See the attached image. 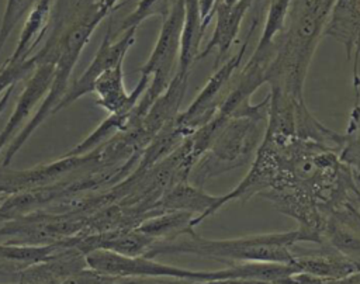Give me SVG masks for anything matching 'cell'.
I'll return each mask as SVG.
<instances>
[{
	"instance_id": "cell-31",
	"label": "cell",
	"mask_w": 360,
	"mask_h": 284,
	"mask_svg": "<svg viewBox=\"0 0 360 284\" xmlns=\"http://www.w3.org/2000/svg\"><path fill=\"white\" fill-rule=\"evenodd\" d=\"M120 0H101V3H103V7L105 8V11L110 14L111 11H112V8L117 6V3H118Z\"/></svg>"
},
{
	"instance_id": "cell-11",
	"label": "cell",
	"mask_w": 360,
	"mask_h": 284,
	"mask_svg": "<svg viewBox=\"0 0 360 284\" xmlns=\"http://www.w3.org/2000/svg\"><path fill=\"white\" fill-rule=\"evenodd\" d=\"M321 245L360 263V208L347 201L326 215L321 228Z\"/></svg>"
},
{
	"instance_id": "cell-20",
	"label": "cell",
	"mask_w": 360,
	"mask_h": 284,
	"mask_svg": "<svg viewBox=\"0 0 360 284\" xmlns=\"http://www.w3.org/2000/svg\"><path fill=\"white\" fill-rule=\"evenodd\" d=\"M51 6L52 0H35L25 18L18 42L6 63L13 65L25 60L31 56L32 49L37 48L39 41L45 35V30L49 21Z\"/></svg>"
},
{
	"instance_id": "cell-27",
	"label": "cell",
	"mask_w": 360,
	"mask_h": 284,
	"mask_svg": "<svg viewBox=\"0 0 360 284\" xmlns=\"http://www.w3.org/2000/svg\"><path fill=\"white\" fill-rule=\"evenodd\" d=\"M128 278L110 276L94 269L86 267L79 273L68 277L60 284H127Z\"/></svg>"
},
{
	"instance_id": "cell-35",
	"label": "cell",
	"mask_w": 360,
	"mask_h": 284,
	"mask_svg": "<svg viewBox=\"0 0 360 284\" xmlns=\"http://www.w3.org/2000/svg\"><path fill=\"white\" fill-rule=\"evenodd\" d=\"M271 1H273V0H266V3H267V6H269V4H270V3H271Z\"/></svg>"
},
{
	"instance_id": "cell-28",
	"label": "cell",
	"mask_w": 360,
	"mask_h": 284,
	"mask_svg": "<svg viewBox=\"0 0 360 284\" xmlns=\"http://www.w3.org/2000/svg\"><path fill=\"white\" fill-rule=\"evenodd\" d=\"M292 284H360V270L339 278H318L304 273L292 274Z\"/></svg>"
},
{
	"instance_id": "cell-10",
	"label": "cell",
	"mask_w": 360,
	"mask_h": 284,
	"mask_svg": "<svg viewBox=\"0 0 360 284\" xmlns=\"http://www.w3.org/2000/svg\"><path fill=\"white\" fill-rule=\"evenodd\" d=\"M55 72V53L52 49L46 48L44 52L38 53L37 69L34 75L25 84V89L20 94L14 111L0 131V152L10 142L15 131L20 128L22 121L30 115L32 108L38 104L42 96L49 90L51 82Z\"/></svg>"
},
{
	"instance_id": "cell-34",
	"label": "cell",
	"mask_w": 360,
	"mask_h": 284,
	"mask_svg": "<svg viewBox=\"0 0 360 284\" xmlns=\"http://www.w3.org/2000/svg\"><path fill=\"white\" fill-rule=\"evenodd\" d=\"M4 195H6V194H3V193H0V201H1V200H3V197H4Z\"/></svg>"
},
{
	"instance_id": "cell-7",
	"label": "cell",
	"mask_w": 360,
	"mask_h": 284,
	"mask_svg": "<svg viewBox=\"0 0 360 284\" xmlns=\"http://www.w3.org/2000/svg\"><path fill=\"white\" fill-rule=\"evenodd\" d=\"M264 18V11L255 8L253 18L250 21L249 30L243 38L240 49L226 59L217 70L215 73L207 80L201 91L197 94V97L190 103L186 111L179 112V115L174 120L176 127L183 131L186 136L191 135L201 127H204L207 122H210L218 112L219 105L222 104L224 98L231 90L229 82L236 72V69L240 66L243 56L246 53V49L250 44V39L253 37V32L256 31L257 25Z\"/></svg>"
},
{
	"instance_id": "cell-25",
	"label": "cell",
	"mask_w": 360,
	"mask_h": 284,
	"mask_svg": "<svg viewBox=\"0 0 360 284\" xmlns=\"http://www.w3.org/2000/svg\"><path fill=\"white\" fill-rule=\"evenodd\" d=\"M34 3L35 0H6V8L0 24V52L3 51L15 25L31 10Z\"/></svg>"
},
{
	"instance_id": "cell-3",
	"label": "cell",
	"mask_w": 360,
	"mask_h": 284,
	"mask_svg": "<svg viewBox=\"0 0 360 284\" xmlns=\"http://www.w3.org/2000/svg\"><path fill=\"white\" fill-rule=\"evenodd\" d=\"M305 242L321 245V236L302 226L288 232L256 233L231 239H207L193 231L176 240L155 243L143 256L155 259L159 254H193L228 264L238 262L291 264L294 260L291 247Z\"/></svg>"
},
{
	"instance_id": "cell-2",
	"label": "cell",
	"mask_w": 360,
	"mask_h": 284,
	"mask_svg": "<svg viewBox=\"0 0 360 284\" xmlns=\"http://www.w3.org/2000/svg\"><path fill=\"white\" fill-rule=\"evenodd\" d=\"M333 3L335 0L290 1L283 27L273 39V56L264 73L271 91L304 101V83Z\"/></svg>"
},
{
	"instance_id": "cell-5",
	"label": "cell",
	"mask_w": 360,
	"mask_h": 284,
	"mask_svg": "<svg viewBox=\"0 0 360 284\" xmlns=\"http://www.w3.org/2000/svg\"><path fill=\"white\" fill-rule=\"evenodd\" d=\"M108 13L103 7L101 0H79L77 13L72 17L73 20L62 30L58 41L49 39L46 48L52 49L55 53V72L51 82L49 90L41 105L38 107L35 115L27 122V125L18 132V135L7 146L4 156L1 159V166L8 167L15 153L28 141L34 131L51 115L53 114L56 105L65 96L68 90L69 77L73 67L87 45L90 37L93 35L97 25L105 18Z\"/></svg>"
},
{
	"instance_id": "cell-21",
	"label": "cell",
	"mask_w": 360,
	"mask_h": 284,
	"mask_svg": "<svg viewBox=\"0 0 360 284\" xmlns=\"http://www.w3.org/2000/svg\"><path fill=\"white\" fill-rule=\"evenodd\" d=\"M204 31L200 0H184V27L176 72L190 73V69L200 52Z\"/></svg>"
},
{
	"instance_id": "cell-12",
	"label": "cell",
	"mask_w": 360,
	"mask_h": 284,
	"mask_svg": "<svg viewBox=\"0 0 360 284\" xmlns=\"http://www.w3.org/2000/svg\"><path fill=\"white\" fill-rule=\"evenodd\" d=\"M323 37H332L345 46L346 58L354 56L353 76L356 103H359V59H360V0H335L326 25L323 28Z\"/></svg>"
},
{
	"instance_id": "cell-9",
	"label": "cell",
	"mask_w": 360,
	"mask_h": 284,
	"mask_svg": "<svg viewBox=\"0 0 360 284\" xmlns=\"http://www.w3.org/2000/svg\"><path fill=\"white\" fill-rule=\"evenodd\" d=\"M135 35H136V28H128L127 31L122 32L121 38L112 42V28L111 24L107 28V32L93 58L90 65L86 67V70L82 73L80 77H77L73 84L66 90L65 96L56 105L55 112L66 108L80 97H83L87 93L93 91L94 82L100 75H103L105 70L110 67H114L117 63L124 62V58L129 48L135 44Z\"/></svg>"
},
{
	"instance_id": "cell-33",
	"label": "cell",
	"mask_w": 360,
	"mask_h": 284,
	"mask_svg": "<svg viewBox=\"0 0 360 284\" xmlns=\"http://www.w3.org/2000/svg\"><path fill=\"white\" fill-rule=\"evenodd\" d=\"M238 0H217V3H222V4H233Z\"/></svg>"
},
{
	"instance_id": "cell-24",
	"label": "cell",
	"mask_w": 360,
	"mask_h": 284,
	"mask_svg": "<svg viewBox=\"0 0 360 284\" xmlns=\"http://www.w3.org/2000/svg\"><path fill=\"white\" fill-rule=\"evenodd\" d=\"M174 1L176 0H139L134 11L128 14L118 25V31L124 32L132 27L138 28L139 24L149 17L160 15L165 18L170 13Z\"/></svg>"
},
{
	"instance_id": "cell-22",
	"label": "cell",
	"mask_w": 360,
	"mask_h": 284,
	"mask_svg": "<svg viewBox=\"0 0 360 284\" xmlns=\"http://www.w3.org/2000/svg\"><path fill=\"white\" fill-rule=\"evenodd\" d=\"M194 215L183 211H172L146 218L136 228L158 242H172L194 231Z\"/></svg>"
},
{
	"instance_id": "cell-26",
	"label": "cell",
	"mask_w": 360,
	"mask_h": 284,
	"mask_svg": "<svg viewBox=\"0 0 360 284\" xmlns=\"http://www.w3.org/2000/svg\"><path fill=\"white\" fill-rule=\"evenodd\" d=\"M37 62H38V53L13 65L4 63V66L0 69V93H3L10 86L15 84L27 73H30L37 66Z\"/></svg>"
},
{
	"instance_id": "cell-14",
	"label": "cell",
	"mask_w": 360,
	"mask_h": 284,
	"mask_svg": "<svg viewBox=\"0 0 360 284\" xmlns=\"http://www.w3.org/2000/svg\"><path fill=\"white\" fill-rule=\"evenodd\" d=\"M124 62L110 67L94 82L93 91L97 93V104L108 111V114H129L145 93L150 79L141 76L135 89L128 93L124 84Z\"/></svg>"
},
{
	"instance_id": "cell-15",
	"label": "cell",
	"mask_w": 360,
	"mask_h": 284,
	"mask_svg": "<svg viewBox=\"0 0 360 284\" xmlns=\"http://www.w3.org/2000/svg\"><path fill=\"white\" fill-rule=\"evenodd\" d=\"M86 267V254L77 247L66 243V246L52 259L28 266L14 273L11 277H14L17 284H60L68 277Z\"/></svg>"
},
{
	"instance_id": "cell-6",
	"label": "cell",
	"mask_w": 360,
	"mask_h": 284,
	"mask_svg": "<svg viewBox=\"0 0 360 284\" xmlns=\"http://www.w3.org/2000/svg\"><path fill=\"white\" fill-rule=\"evenodd\" d=\"M184 27V0H176L170 13L163 18L156 44L139 67L141 76L150 79L145 93L134 107L128 124H139L155 100L166 90L174 76V66L179 63L181 35Z\"/></svg>"
},
{
	"instance_id": "cell-17",
	"label": "cell",
	"mask_w": 360,
	"mask_h": 284,
	"mask_svg": "<svg viewBox=\"0 0 360 284\" xmlns=\"http://www.w3.org/2000/svg\"><path fill=\"white\" fill-rule=\"evenodd\" d=\"M292 266L298 273H304L318 278H339L360 270V263L354 262L326 245L319 249H302L294 245Z\"/></svg>"
},
{
	"instance_id": "cell-19",
	"label": "cell",
	"mask_w": 360,
	"mask_h": 284,
	"mask_svg": "<svg viewBox=\"0 0 360 284\" xmlns=\"http://www.w3.org/2000/svg\"><path fill=\"white\" fill-rule=\"evenodd\" d=\"M65 246V240H56L46 245L0 243V271L13 276L28 266L52 259Z\"/></svg>"
},
{
	"instance_id": "cell-16",
	"label": "cell",
	"mask_w": 360,
	"mask_h": 284,
	"mask_svg": "<svg viewBox=\"0 0 360 284\" xmlns=\"http://www.w3.org/2000/svg\"><path fill=\"white\" fill-rule=\"evenodd\" d=\"M219 195H212L193 183L180 181L170 187L152 207L150 217L163 212L183 211L195 215L193 218V226H197L211 214V208L218 201Z\"/></svg>"
},
{
	"instance_id": "cell-18",
	"label": "cell",
	"mask_w": 360,
	"mask_h": 284,
	"mask_svg": "<svg viewBox=\"0 0 360 284\" xmlns=\"http://www.w3.org/2000/svg\"><path fill=\"white\" fill-rule=\"evenodd\" d=\"M190 73L176 72L166 90L155 100L141 121V128L149 141L167 124L176 120L187 91Z\"/></svg>"
},
{
	"instance_id": "cell-8",
	"label": "cell",
	"mask_w": 360,
	"mask_h": 284,
	"mask_svg": "<svg viewBox=\"0 0 360 284\" xmlns=\"http://www.w3.org/2000/svg\"><path fill=\"white\" fill-rule=\"evenodd\" d=\"M87 267L121 278H180L215 281L217 270H190L156 262L146 256H127L111 250H91L86 254Z\"/></svg>"
},
{
	"instance_id": "cell-29",
	"label": "cell",
	"mask_w": 360,
	"mask_h": 284,
	"mask_svg": "<svg viewBox=\"0 0 360 284\" xmlns=\"http://www.w3.org/2000/svg\"><path fill=\"white\" fill-rule=\"evenodd\" d=\"M127 284H204V283L180 280V278H128Z\"/></svg>"
},
{
	"instance_id": "cell-1",
	"label": "cell",
	"mask_w": 360,
	"mask_h": 284,
	"mask_svg": "<svg viewBox=\"0 0 360 284\" xmlns=\"http://www.w3.org/2000/svg\"><path fill=\"white\" fill-rule=\"evenodd\" d=\"M255 195L319 236L328 214L347 201L359 204L360 200L353 170L333 149L269 128L249 172L232 191L219 195L210 217L229 201Z\"/></svg>"
},
{
	"instance_id": "cell-13",
	"label": "cell",
	"mask_w": 360,
	"mask_h": 284,
	"mask_svg": "<svg viewBox=\"0 0 360 284\" xmlns=\"http://www.w3.org/2000/svg\"><path fill=\"white\" fill-rule=\"evenodd\" d=\"M256 0H238L233 4L215 3L212 17L215 15V28L208 44L198 52L197 59L200 60L207 55L215 52V65L228 55L229 48L236 41L242 21L246 13L253 7Z\"/></svg>"
},
{
	"instance_id": "cell-32",
	"label": "cell",
	"mask_w": 360,
	"mask_h": 284,
	"mask_svg": "<svg viewBox=\"0 0 360 284\" xmlns=\"http://www.w3.org/2000/svg\"><path fill=\"white\" fill-rule=\"evenodd\" d=\"M353 179H354V184H356V188H357L359 197H360V172L353 170ZM359 208H360V201H359Z\"/></svg>"
},
{
	"instance_id": "cell-36",
	"label": "cell",
	"mask_w": 360,
	"mask_h": 284,
	"mask_svg": "<svg viewBox=\"0 0 360 284\" xmlns=\"http://www.w3.org/2000/svg\"><path fill=\"white\" fill-rule=\"evenodd\" d=\"M15 284H17V283H15Z\"/></svg>"
},
{
	"instance_id": "cell-30",
	"label": "cell",
	"mask_w": 360,
	"mask_h": 284,
	"mask_svg": "<svg viewBox=\"0 0 360 284\" xmlns=\"http://www.w3.org/2000/svg\"><path fill=\"white\" fill-rule=\"evenodd\" d=\"M215 3H217V0H200V10H201V20H202L204 30L212 20V11H214Z\"/></svg>"
},
{
	"instance_id": "cell-23",
	"label": "cell",
	"mask_w": 360,
	"mask_h": 284,
	"mask_svg": "<svg viewBox=\"0 0 360 284\" xmlns=\"http://www.w3.org/2000/svg\"><path fill=\"white\" fill-rule=\"evenodd\" d=\"M128 121L129 114H110L89 136H86L80 143L70 149L65 156H84L105 142L108 138H111L117 131L125 129Z\"/></svg>"
},
{
	"instance_id": "cell-4",
	"label": "cell",
	"mask_w": 360,
	"mask_h": 284,
	"mask_svg": "<svg viewBox=\"0 0 360 284\" xmlns=\"http://www.w3.org/2000/svg\"><path fill=\"white\" fill-rule=\"evenodd\" d=\"M270 96L260 103L243 101L219 127L193 166L188 181L202 187L211 179L250 164L264 138Z\"/></svg>"
}]
</instances>
